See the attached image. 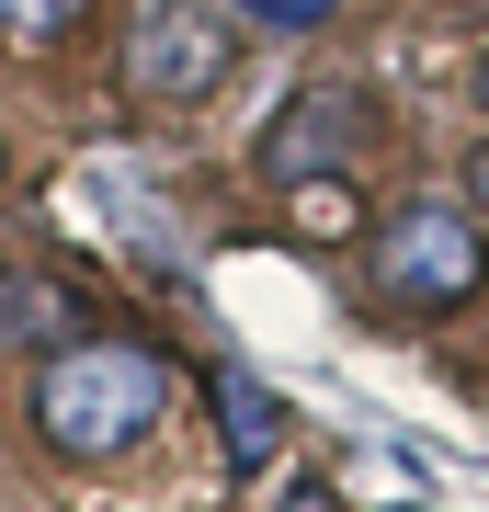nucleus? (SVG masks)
Masks as SVG:
<instances>
[{
  "instance_id": "6",
  "label": "nucleus",
  "mask_w": 489,
  "mask_h": 512,
  "mask_svg": "<svg viewBox=\"0 0 489 512\" xmlns=\"http://www.w3.org/2000/svg\"><path fill=\"white\" fill-rule=\"evenodd\" d=\"M205 410H217L228 467H273V456H285V399H273L251 365H217V376H205Z\"/></svg>"
},
{
  "instance_id": "9",
  "label": "nucleus",
  "mask_w": 489,
  "mask_h": 512,
  "mask_svg": "<svg viewBox=\"0 0 489 512\" xmlns=\"http://www.w3.org/2000/svg\"><path fill=\"white\" fill-rule=\"evenodd\" d=\"M251 23H273V35H308V23H330V0H239Z\"/></svg>"
},
{
  "instance_id": "8",
  "label": "nucleus",
  "mask_w": 489,
  "mask_h": 512,
  "mask_svg": "<svg viewBox=\"0 0 489 512\" xmlns=\"http://www.w3.org/2000/svg\"><path fill=\"white\" fill-rule=\"evenodd\" d=\"M80 12L91 0H0V35L12 46H57V35H80Z\"/></svg>"
},
{
  "instance_id": "7",
  "label": "nucleus",
  "mask_w": 489,
  "mask_h": 512,
  "mask_svg": "<svg viewBox=\"0 0 489 512\" xmlns=\"http://www.w3.org/2000/svg\"><path fill=\"white\" fill-rule=\"evenodd\" d=\"M353 217H364V194L342 183V171H319V183H296V228H308V239H353Z\"/></svg>"
},
{
  "instance_id": "11",
  "label": "nucleus",
  "mask_w": 489,
  "mask_h": 512,
  "mask_svg": "<svg viewBox=\"0 0 489 512\" xmlns=\"http://www.w3.org/2000/svg\"><path fill=\"white\" fill-rule=\"evenodd\" d=\"M285 512H330V490H285Z\"/></svg>"
},
{
  "instance_id": "1",
  "label": "nucleus",
  "mask_w": 489,
  "mask_h": 512,
  "mask_svg": "<svg viewBox=\"0 0 489 512\" xmlns=\"http://www.w3.org/2000/svg\"><path fill=\"white\" fill-rule=\"evenodd\" d=\"M160 410H171V365L148 342H126V330H80V342H57L35 365V433L57 456H80V467L148 444Z\"/></svg>"
},
{
  "instance_id": "4",
  "label": "nucleus",
  "mask_w": 489,
  "mask_h": 512,
  "mask_svg": "<svg viewBox=\"0 0 489 512\" xmlns=\"http://www.w3.org/2000/svg\"><path fill=\"white\" fill-rule=\"evenodd\" d=\"M364 126H376V103L353 92V80H319V92H296L285 114L262 126V183H319V171H342Z\"/></svg>"
},
{
  "instance_id": "5",
  "label": "nucleus",
  "mask_w": 489,
  "mask_h": 512,
  "mask_svg": "<svg viewBox=\"0 0 489 512\" xmlns=\"http://www.w3.org/2000/svg\"><path fill=\"white\" fill-rule=\"evenodd\" d=\"M91 330V296L69 285V274H12V262H0V353H46L57 342H80Z\"/></svg>"
},
{
  "instance_id": "2",
  "label": "nucleus",
  "mask_w": 489,
  "mask_h": 512,
  "mask_svg": "<svg viewBox=\"0 0 489 512\" xmlns=\"http://www.w3.org/2000/svg\"><path fill=\"white\" fill-rule=\"evenodd\" d=\"M364 285H376V308H399V319H444V308H467V296L489 285L478 205H444V194L399 205V217L376 228V262H364Z\"/></svg>"
},
{
  "instance_id": "3",
  "label": "nucleus",
  "mask_w": 489,
  "mask_h": 512,
  "mask_svg": "<svg viewBox=\"0 0 489 512\" xmlns=\"http://www.w3.org/2000/svg\"><path fill=\"white\" fill-rule=\"evenodd\" d=\"M126 69H137L148 103H205V92L228 80V35H217V12H205V0H137Z\"/></svg>"
},
{
  "instance_id": "10",
  "label": "nucleus",
  "mask_w": 489,
  "mask_h": 512,
  "mask_svg": "<svg viewBox=\"0 0 489 512\" xmlns=\"http://www.w3.org/2000/svg\"><path fill=\"white\" fill-rule=\"evenodd\" d=\"M467 205H478V217H489V137L467 148Z\"/></svg>"
},
{
  "instance_id": "12",
  "label": "nucleus",
  "mask_w": 489,
  "mask_h": 512,
  "mask_svg": "<svg viewBox=\"0 0 489 512\" xmlns=\"http://www.w3.org/2000/svg\"><path fill=\"white\" fill-rule=\"evenodd\" d=\"M478 103H489V57H478Z\"/></svg>"
}]
</instances>
